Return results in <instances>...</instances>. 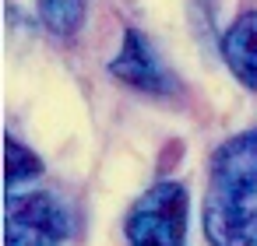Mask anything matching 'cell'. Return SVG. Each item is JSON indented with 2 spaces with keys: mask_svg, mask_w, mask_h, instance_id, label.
<instances>
[{
  "mask_svg": "<svg viewBox=\"0 0 257 246\" xmlns=\"http://www.w3.org/2000/svg\"><path fill=\"white\" fill-rule=\"evenodd\" d=\"M190 193L176 179H159L148 186L123 218L127 246H187Z\"/></svg>",
  "mask_w": 257,
  "mask_h": 246,
  "instance_id": "7a4b0ae2",
  "label": "cell"
},
{
  "mask_svg": "<svg viewBox=\"0 0 257 246\" xmlns=\"http://www.w3.org/2000/svg\"><path fill=\"white\" fill-rule=\"evenodd\" d=\"M222 60L229 71L257 92V11H243L222 36Z\"/></svg>",
  "mask_w": 257,
  "mask_h": 246,
  "instance_id": "5b68a950",
  "label": "cell"
},
{
  "mask_svg": "<svg viewBox=\"0 0 257 246\" xmlns=\"http://www.w3.org/2000/svg\"><path fill=\"white\" fill-rule=\"evenodd\" d=\"M109 74H113L116 81H123L127 88L145 92V95H169V92H173L169 71L162 67V60L155 57L152 43H148L138 29H127V32H123V46H120V53L113 57Z\"/></svg>",
  "mask_w": 257,
  "mask_h": 246,
  "instance_id": "277c9868",
  "label": "cell"
},
{
  "mask_svg": "<svg viewBox=\"0 0 257 246\" xmlns=\"http://www.w3.org/2000/svg\"><path fill=\"white\" fill-rule=\"evenodd\" d=\"M43 172H46L43 158L32 148H25L15 134H4V186H8V193L18 190L22 183L39 179Z\"/></svg>",
  "mask_w": 257,
  "mask_h": 246,
  "instance_id": "8992f818",
  "label": "cell"
},
{
  "mask_svg": "<svg viewBox=\"0 0 257 246\" xmlns=\"http://www.w3.org/2000/svg\"><path fill=\"white\" fill-rule=\"evenodd\" d=\"M74 232L71 211L46 190H11L4 200V246H64Z\"/></svg>",
  "mask_w": 257,
  "mask_h": 246,
  "instance_id": "3957f363",
  "label": "cell"
},
{
  "mask_svg": "<svg viewBox=\"0 0 257 246\" xmlns=\"http://www.w3.org/2000/svg\"><path fill=\"white\" fill-rule=\"evenodd\" d=\"M36 4H39V22L60 39L78 36L88 11V0H36Z\"/></svg>",
  "mask_w": 257,
  "mask_h": 246,
  "instance_id": "52a82bcc",
  "label": "cell"
},
{
  "mask_svg": "<svg viewBox=\"0 0 257 246\" xmlns=\"http://www.w3.org/2000/svg\"><path fill=\"white\" fill-rule=\"evenodd\" d=\"M204 235L211 246H257V127L239 130L211 155Z\"/></svg>",
  "mask_w": 257,
  "mask_h": 246,
  "instance_id": "6da1fadb",
  "label": "cell"
}]
</instances>
